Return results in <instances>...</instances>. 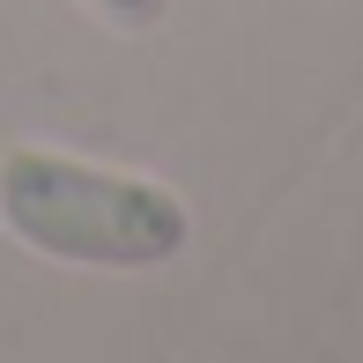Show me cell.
<instances>
[{"mask_svg": "<svg viewBox=\"0 0 363 363\" xmlns=\"http://www.w3.org/2000/svg\"><path fill=\"white\" fill-rule=\"evenodd\" d=\"M82 8L104 15V23H119V30H148V23H163L171 0H82Z\"/></svg>", "mask_w": 363, "mask_h": 363, "instance_id": "obj_2", "label": "cell"}, {"mask_svg": "<svg viewBox=\"0 0 363 363\" xmlns=\"http://www.w3.org/2000/svg\"><path fill=\"white\" fill-rule=\"evenodd\" d=\"M0 238L30 259L89 274H148L193 245V208L178 186L74 148L15 141L0 148Z\"/></svg>", "mask_w": 363, "mask_h": 363, "instance_id": "obj_1", "label": "cell"}]
</instances>
